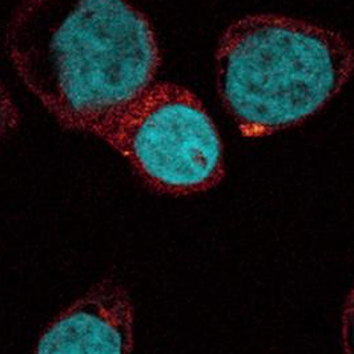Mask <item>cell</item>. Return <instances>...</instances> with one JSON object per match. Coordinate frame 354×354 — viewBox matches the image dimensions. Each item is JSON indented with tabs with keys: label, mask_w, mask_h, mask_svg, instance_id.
<instances>
[{
	"label": "cell",
	"mask_w": 354,
	"mask_h": 354,
	"mask_svg": "<svg viewBox=\"0 0 354 354\" xmlns=\"http://www.w3.org/2000/svg\"><path fill=\"white\" fill-rule=\"evenodd\" d=\"M6 44L41 106L92 135L153 84L161 62L152 24L129 0H23Z\"/></svg>",
	"instance_id": "cell-1"
},
{
	"label": "cell",
	"mask_w": 354,
	"mask_h": 354,
	"mask_svg": "<svg viewBox=\"0 0 354 354\" xmlns=\"http://www.w3.org/2000/svg\"><path fill=\"white\" fill-rule=\"evenodd\" d=\"M135 306L123 283L103 279L46 326L34 354H132Z\"/></svg>",
	"instance_id": "cell-4"
},
{
	"label": "cell",
	"mask_w": 354,
	"mask_h": 354,
	"mask_svg": "<svg viewBox=\"0 0 354 354\" xmlns=\"http://www.w3.org/2000/svg\"><path fill=\"white\" fill-rule=\"evenodd\" d=\"M95 135L164 195L203 194L225 175L217 127L195 93L176 83H153Z\"/></svg>",
	"instance_id": "cell-3"
},
{
	"label": "cell",
	"mask_w": 354,
	"mask_h": 354,
	"mask_svg": "<svg viewBox=\"0 0 354 354\" xmlns=\"http://www.w3.org/2000/svg\"><path fill=\"white\" fill-rule=\"evenodd\" d=\"M339 330L344 354H354V283L344 301Z\"/></svg>",
	"instance_id": "cell-6"
},
{
	"label": "cell",
	"mask_w": 354,
	"mask_h": 354,
	"mask_svg": "<svg viewBox=\"0 0 354 354\" xmlns=\"http://www.w3.org/2000/svg\"><path fill=\"white\" fill-rule=\"evenodd\" d=\"M353 73L354 48L339 32L276 14L233 21L216 50L220 100L252 139L301 124Z\"/></svg>",
	"instance_id": "cell-2"
},
{
	"label": "cell",
	"mask_w": 354,
	"mask_h": 354,
	"mask_svg": "<svg viewBox=\"0 0 354 354\" xmlns=\"http://www.w3.org/2000/svg\"><path fill=\"white\" fill-rule=\"evenodd\" d=\"M19 125V111L11 95L0 82V142L10 136Z\"/></svg>",
	"instance_id": "cell-5"
}]
</instances>
